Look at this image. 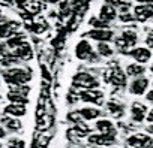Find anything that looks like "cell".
Returning <instances> with one entry per match:
<instances>
[{
  "label": "cell",
  "instance_id": "obj_36",
  "mask_svg": "<svg viewBox=\"0 0 153 148\" xmlns=\"http://www.w3.org/2000/svg\"><path fill=\"white\" fill-rule=\"evenodd\" d=\"M147 132H149V133H152V135H153V123H152V124H150V126H149V127H147Z\"/></svg>",
  "mask_w": 153,
  "mask_h": 148
},
{
  "label": "cell",
  "instance_id": "obj_25",
  "mask_svg": "<svg viewBox=\"0 0 153 148\" xmlns=\"http://www.w3.org/2000/svg\"><path fill=\"white\" fill-rule=\"evenodd\" d=\"M18 57H15L14 54H9V55H3L2 57V60H0V63H2L3 66H9V64H15V63H18Z\"/></svg>",
  "mask_w": 153,
  "mask_h": 148
},
{
  "label": "cell",
  "instance_id": "obj_37",
  "mask_svg": "<svg viewBox=\"0 0 153 148\" xmlns=\"http://www.w3.org/2000/svg\"><path fill=\"white\" fill-rule=\"evenodd\" d=\"M86 148H102V147H98V145H92V147H86Z\"/></svg>",
  "mask_w": 153,
  "mask_h": 148
},
{
  "label": "cell",
  "instance_id": "obj_20",
  "mask_svg": "<svg viewBox=\"0 0 153 148\" xmlns=\"http://www.w3.org/2000/svg\"><path fill=\"white\" fill-rule=\"evenodd\" d=\"M2 123L5 124V127L8 129V130H18V129H21V123H20V120H17L15 117H5L3 120H2Z\"/></svg>",
  "mask_w": 153,
  "mask_h": 148
},
{
  "label": "cell",
  "instance_id": "obj_8",
  "mask_svg": "<svg viewBox=\"0 0 153 148\" xmlns=\"http://www.w3.org/2000/svg\"><path fill=\"white\" fill-rule=\"evenodd\" d=\"M147 115V106L140 102H134L131 106V118L134 123H141Z\"/></svg>",
  "mask_w": 153,
  "mask_h": 148
},
{
  "label": "cell",
  "instance_id": "obj_31",
  "mask_svg": "<svg viewBox=\"0 0 153 148\" xmlns=\"http://www.w3.org/2000/svg\"><path fill=\"white\" fill-rule=\"evenodd\" d=\"M146 43H147V46H149V48H153V36H152V35H149V36H147Z\"/></svg>",
  "mask_w": 153,
  "mask_h": 148
},
{
  "label": "cell",
  "instance_id": "obj_3",
  "mask_svg": "<svg viewBox=\"0 0 153 148\" xmlns=\"http://www.w3.org/2000/svg\"><path fill=\"white\" fill-rule=\"evenodd\" d=\"M126 145L129 148H152L153 139L147 135L137 133V135H132L126 139Z\"/></svg>",
  "mask_w": 153,
  "mask_h": 148
},
{
  "label": "cell",
  "instance_id": "obj_22",
  "mask_svg": "<svg viewBox=\"0 0 153 148\" xmlns=\"http://www.w3.org/2000/svg\"><path fill=\"white\" fill-rule=\"evenodd\" d=\"M122 38H123V40L126 42L128 48H129V46H134V45L137 43V40H138L137 33L132 32V30H126V32H123V33H122Z\"/></svg>",
  "mask_w": 153,
  "mask_h": 148
},
{
  "label": "cell",
  "instance_id": "obj_2",
  "mask_svg": "<svg viewBox=\"0 0 153 148\" xmlns=\"http://www.w3.org/2000/svg\"><path fill=\"white\" fill-rule=\"evenodd\" d=\"M72 85L74 87H80L83 90H90V88L99 87V82H98V80L93 75H90V73L80 72V73H76V75H74Z\"/></svg>",
  "mask_w": 153,
  "mask_h": 148
},
{
  "label": "cell",
  "instance_id": "obj_1",
  "mask_svg": "<svg viewBox=\"0 0 153 148\" xmlns=\"http://www.w3.org/2000/svg\"><path fill=\"white\" fill-rule=\"evenodd\" d=\"M3 78L11 85H21V84H27L32 80V73L21 67H12L3 72Z\"/></svg>",
  "mask_w": 153,
  "mask_h": 148
},
{
  "label": "cell",
  "instance_id": "obj_29",
  "mask_svg": "<svg viewBox=\"0 0 153 148\" xmlns=\"http://www.w3.org/2000/svg\"><path fill=\"white\" fill-rule=\"evenodd\" d=\"M21 42H23V39H21V38H18V36H12L11 39H8V46H11V48H14V49H15Z\"/></svg>",
  "mask_w": 153,
  "mask_h": 148
},
{
  "label": "cell",
  "instance_id": "obj_5",
  "mask_svg": "<svg viewBox=\"0 0 153 148\" xmlns=\"http://www.w3.org/2000/svg\"><path fill=\"white\" fill-rule=\"evenodd\" d=\"M78 97L84 102L89 103H95V105H102L104 103V91L98 90V88H90V90H83Z\"/></svg>",
  "mask_w": 153,
  "mask_h": 148
},
{
  "label": "cell",
  "instance_id": "obj_26",
  "mask_svg": "<svg viewBox=\"0 0 153 148\" xmlns=\"http://www.w3.org/2000/svg\"><path fill=\"white\" fill-rule=\"evenodd\" d=\"M90 26L95 27V29H108V27H110L108 23L102 21L101 18H92V20H90Z\"/></svg>",
  "mask_w": 153,
  "mask_h": 148
},
{
  "label": "cell",
  "instance_id": "obj_21",
  "mask_svg": "<svg viewBox=\"0 0 153 148\" xmlns=\"http://www.w3.org/2000/svg\"><path fill=\"white\" fill-rule=\"evenodd\" d=\"M8 100H11V103H20V105H26L29 100H27V96L24 94H20V93H15V91H11L8 93Z\"/></svg>",
  "mask_w": 153,
  "mask_h": 148
},
{
  "label": "cell",
  "instance_id": "obj_9",
  "mask_svg": "<svg viewBox=\"0 0 153 148\" xmlns=\"http://www.w3.org/2000/svg\"><path fill=\"white\" fill-rule=\"evenodd\" d=\"M126 54H129L137 63H147L150 58H152V51L149 49V48H143V46H140V48H134L132 51H129V52H126Z\"/></svg>",
  "mask_w": 153,
  "mask_h": 148
},
{
  "label": "cell",
  "instance_id": "obj_28",
  "mask_svg": "<svg viewBox=\"0 0 153 148\" xmlns=\"http://www.w3.org/2000/svg\"><path fill=\"white\" fill-rule=\"evenodd\" d=\"M68 120L69 121H72V123H80V121H84L83 118H81V115H80V112L78 111H71L69 114H68Z\"/></svg>",
  "mask_w": 153,
  "mask_h": 148
},
{
  "label": "cell",
  "instance_id": "obj_18",
  "mask_svg": "<svg viewBox=\"0 0 153 148\" xmlns=\"http://www.w3.org/2000/svg\"><path fill=\"white\" fill-rule=\"evenodd\" d=\"M146 72V67L141 64V63H132L126 67V75L128 77H132V78H140L144 75Z\"/></svg>",
  "mask_w": 153,
  "mask_h": 148
},
{
  "label": "cell",
  "instance_id": "obj_30",
  "mask_svg": "<svg viewBox=\"0 0 153 148\" xmlns=\"http://www.w3.org/2000/svg\"><path fill=\"white\" fill-rule=\"evenodd\" d=\"M120 20L125 23H132V21H135V17L128 14V12H123V14H120Z\"/></svg>",
  "mask_w": 153,
  "mask_h": 148
},
{
  "label": "cell",
  "instance_id": "obj_10",
  "mask_svg": "<svg viewBox=\"0 0 153 148\" xmlns=\"http://www.w3.org/2000/svg\"><path fill=\"white\" fill-rule=\"evenodd\" d=\"M89 38L98 42H108L114 38V33L108 29H95L89 32Z\"/></svg>",
  "mask_w": 153,
  "mask_h": 148
},
{
  "label": "cell",
  "instance_id": "obj_34",
  "mask_svg": "<svg viewBox=\"0 0 153 148\" xmlns=\"http://www.w3.org/2000/svg\"><path fill=\"white\" fill-rule=\"evenodd\" d=\"M147 100H149V102H152V103H153V90H152V91H149V93H147Z\"/></svg>",
  "mask_w": 153,
  "mask_h": 148
},
{
  "label": "cell",
  "instance_id": "obj_14",
  "mask_svg": "<svg viewBox=\"0 0 153 148\" xmlns=\"http://www.w3.org/2000/svg\"><path fill=\"white\" fill-rule=\"evenodd\" d=\"M116 15H117V9H116L113 5L107 3V5H104V6L101 8L99 18H101L102 21H105V23H111L113 20H116Z\"/></svg>",
  "mask_w": 153,
  "mask_h": 148
},
{
  "label": "cell",
  "instance_id": "obj_6",
  "mask_svg": "<svg viewBox=\"0 0 153 148\" xmlns=\"http://www.w3.org/2000/svg\"><path fill=\"white\" fill-rule=\"evenodd\" d=\"M75 54L80 60H96L93 48L87 40H80V43L75 48Z\"/></svg>",
  "mask_w": 153,
  "mask_h": 148
},
{
  "label": "cell",
  "instance_id": "obj_4",
  "mask_svg": "<svg viewBox=\"0 0 153 148\" xmlns=\"http://www.w3.org/2000/svg\"><path fill=\"white\" fill-rule=\"evenodd\" d=\"M105 81L116 85V87H125L126 85V75L122 72L120 67H113L105 72Z\"/></svg>",
  "mask_w": 153,
  "mask_h": 148
},
{
  "label": "cell",
  "instance_id": "obj_35",
  "mask_svg": "<svg viewBox=\"0 0 153 148\" xmlns=\"http://www.w3.org/2000/svg\"><path fill=\"white\" fill-rule=\"evenodd\" d=\"M5 136H6V130H5L3 127H0V139L5 138Z\"/></svg>",
  "mask_w": 153,
  "mask_h": 148
},
{
  "label": "cell",
  "instance_id": "obj_7",
  "mask_svg": "<svg viewBox=\"0 0 153 148\" xmlns=\"http://www.w3.org/2000/svg\"><path fill=\"white\" fill-rule=\"evenodd\" d=\"M90 145H98V147H110L113 144H116V136L113 135H104V133H98V135H89L87 138Z\"/></svg>",
  "mask_w": 153,
  "mask_h": 148
},
{
  "label": "cell",
  "instance_id": "obj_39",
  "mask_svg": "<svg viewBox=\"0 0 153 148\" xmlns=\"http://www.w3.org/2000/svg\"><path fill=\"white\" fill-rule=\"evenodd\" d=\"M0 148H2V144H0Z\"/></svg>",
  "mask_w": 153,
  "mask_h": 148
},
{
  "label": "cell",
  "instance_id": "obj_38",
  "mask_svg": "<svg viewBox=\"0 0 153 148\" xmlns=\"http://www.w3.org/2000/svg\"><path fill=\"white\" fill-rule=\"evenodd\" d=\"M152 72H153V64H152Z\"/></svg>",
  "mask_w": 153,
  "mask_h": 148
},
{
  "label": "cell",
  "instance_id": "obj_11",
  "mask_svg": "<svg viewBox=\"0 0 153 148\" xmlns=\"http://www.w3.org/2000/svg\"><path fill=\"white\" fill-rule=\"evenodd\" d=\"M147 87H149V80L144 78V77H140L135 81H132V84L129 87V91L135 96H141L143 93H146Z\"/></svg>",
  "mask_w": 153,
  "mask_h": 148
},
{
  "label": "cell",
  "instance_id": "obj_23",
  "mask_svg": "<svg viewBox=\"0 0 153 148\" xmlns=\"http://www.w3.org/2000/svg\"><path fill=\"white\" fill-rule=\"evenodd\" d=\"M15 29H17V24H15V23L0 24V38H8V36H11Z\"/></svg>",
  "mask_w": 153,
  "mask_h": 148
},
{
  "label": "cell",
  "instance_id": "obj_12",
  "mask_svg": "<svg viewBox=\"0 0 153 148\" xmlns=\"http://www.w3.org/2000/svg\"><path fill=\"white\" fill-rule=\"evenodd\" d=\"M153 17V6L152 5H140L135 8V20L144 23Z\"/></svg>",
  "mask_w": 153,
  "mask_h": 148
},
{
  "label": "cell",
  "instance_id": "obj_19",
  "mask_svg": "<svg viewBox=\"0 0 153 148\" xmlns=\"http://www.w3.org/2000/svg\"><path fill=\"white\" fill-rule=\"evenodd\" d=\"M78 112H80V115H81V118H83L84 121L95 120V118H98V117L101 115V111H99L98 108H92V106L83 108V109H80Z\"/></svg>",
  "mask_w": 153,
  "mask_h": 148
},
{
  "label": "cell",
  "instance_id": "obj_24",
  "mask_svg": "<svg viewBox=\"0 0 153 148\" xmlns=\"http://www.w3.org/2000/svg\"><path fill=\"white\" fill-rule=\"evenodd\" d=\"M98 52H99V55H102V57H111V55L114 54V51L111 49V46H110L107 42H99V43H98Z\"/></svg>",
  "mask_w": 153,
  "mask_h": 148
},
{
  "label": "cell",
  "instance_id": "obj_27",
  "mask_svg": "<svg viewBox=\"0 0 153 148\" xmlns=\"http://www.w3.org/2000/svg\"><path fill=\"white\" fill-rule=\"evenodd\" d=\"M24 141L23 139H20V138H12V139H9L8 141V147L9 148H24Z\"/></svg>",
  "mask_w": 153,
  "mask_h": 148
},
{
  "label": "cell",
  "instance_id": "obj_17",
  "mask_svg": "<svg viewBox=\"0 0 153 148\" xmlns=\"http://www.w3.org/2000/svg\"><path fill=\"white\" fill-rule=\"evenodd\" d=\"M5 112L8 115H11V117L18 118V117L26 115V106L24 105H20V103H11V105H8L5 108Z\"/></svg>",
  "mask_w": 153,
  "mask_h": 148
},
{
  "label": "cell",
  "instance_id": "obj_16",
  "mask_svg": "<svg viewBox=\"0 0 153 148\" xmlns=\"http://www.w3.org/2000/svg\"><path fill=\"white\" fill-rule=\"evenodd\" d=\"M107 111H108L114 118H120V117L125 115V106H123L122 103L116 102V100H110V102L107 103Z\"/></svg>",
  "mask_w": 153,
  "mask_h": 148
},
{
  "label": "cell",
  "instance_id": "obj_32",
  "mask_svg": "<svg viewBox=\"0 0 153 148\" xmlns=\"http://www.w3.org/2000/svg\"><path fill=\"white\" fill-rule=\"evenodd\" d=\"M146 120H147L149 123H153V109L147 112V115H146Z\"/></svg>",
  "mask_w": 153,
  "mask_h": 148
},
{
  "label": "cell",
  "instance_id": "obj_33",
  "mask_svg": "<svg viewBox=\"0 0 153 148\" xmlns=\"http://www.w3.org/2000/svg\"><path fill=\"white\" fill-rule=\"evenodd\" d=\"M135 2H138L141 5H152L153 6V0H135Z\"/></svg>",
  "mask_w": 153,
  "mask_h": 148
},
{
  "label": "cell",
  "instance_id": "obj_15",
  "mask_svg": "<svg viewBox=\"0 0 153 148\" xmlns=\"http://www.w3.org/2000/svg\"><path fill=\"white\" fill-rule=\"evenodd\" d=\"M96 129L99 130V133H104V135H113L116 136V126L110 121V120H98L96 121Z\"/></svg>",
  "mask_w": 153,
  "mask_h": 148
},
{
  "label": "cell",
  "instance_id": "obj_40",
  "mask_svg": "<svg viewBox=\"0 0 153 148\" xmlns=\"http://www.w3.org/2000/svg\"><path fill=\"white\" fill-rule=\"evenodd\" d=\"M0 100H2V97H0Z\"/></svg>",
  "mask_w": 153,
  "mask_h": 148
},
{
  "label": "cell",
  "instance_id": "obj_13",
  "mask_svg": "<svg viewBox=\"0 0 153 148\" xmlns=\"http://www.w3.org/2000/svg\"><path fill=\"white\" fill-rule=\"evenodd\" d=\"M14 55L18 57L20 60H30L33 52H32V46L27 42H21L15 49H14Z\"/></svg>",
  "mask_w": 153,
  "mask_h": 148
}]
</instances>
